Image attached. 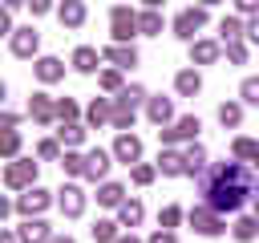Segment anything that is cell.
Masks as SVG:
<instances>
[{
	"label": "cell",
	"mask_w": 259,
	"mask_h": 243,
	"mask_svg": "<svg viewBox=\"0 0 259 243\" xmlns=\"http://www.w3.org/2000/svg\"><path fill=\"white\" fill-rule=\"evenodd\" d=\"M4 243H20V235H12V231H8V235H4Z\"/></svg>",
	"instance_id": "cell-50"
},
{
	"label": "cell",
	"mask_w": 259,
	"mask_h": 243,
	"mask_svg": "<svg viewBox=\"0 0 259 243\" xmlns=\"http://www.w3.org/2000/svg\"><path fill=\"white\" fill-rule=\"evenodd\" d=\"M16 150H20V134L4 130V158H16Z\"/></svg>",
	"instance_id": "cell-41"
},
{
	"label": "cell",
	"mask_w": 259,
	"mask_h": 243,
	"mask_svg": "<svg viewBox=\"0 0 259 243\" xmlns=\"http://www.w3.org/2000/svg\"><path fill=\"white\" fill-rule=\"evenodd\" d=\"M158 170H162L166 178H178V174H186V158H182L178 150H162V154H158Z\"/></svg>",
	"instance_id": "cell-21"
},
{
	"label": "cell",
	"mask_w": 259,
	"mask_h": 243,
	"mask_svg": "<svg viewBox=\"0 0 259 243\" xmlns=\"http://www.w3.org/2000/svg\"><path fill=\"white\" fill-rule=\"evenodd\" d=\"M105 61H109L113 69H134V65H138V49H134V45H109V49H105Z\"/></svg>",
	"instance_id": "cell-18"
},
{
	"label": "cell",
	"mask_w": 259,
	"mask_h": 243,
	"mask_svg": "<svg viewBox=\"0 0 259 243\" xmlns=\"http://www.w3.org/2000/svg\"><path fill=\"white\" fill-rule=\"evenodd\" d=\"M219 36H223V45H231V40H243V36H247V24H243L239 16H223V24H219Z\"/></svg>",
	"instance_id": "cell-27"
},
{
	"label": "cell",
	"mask_w": 259,
	"mask_h": 243,
	"mask_svg": "<svg viewBox=\"0 0 259 243\" xmlns=\"http://www.w3.org/2000/svg\"><path fill=\"white\" fill-rule=\"evenodd\" d=\"M142 4H146V8H162V0H142Z\"/></svg>",
	"instance_id": "cell-51"
},
{
	"label": "cell",
	"mask_w": 259,
	"mask_h": 243,
	"mask_svg": "<svg viewBox=\"0 0 259 243\" xmlns=\"http://www.w3.org/2000/svg\"><path fill=\"white\" fill-rule=\"evenodd\" d=\"M113 158H117V162H125V166H134V162L142 158V138H138V134H130V130H121V134H117V142H113Z\"/></svg>",
	"instance_id": "cell-7"
},
{
	"label": "cell",
	"mask_w": 259,
	"mask_h": 243,
	"mask_svg": "<svg viewBox=\"0 0 259 243\" xmlns=\"http://www.w3.org/2000/svg\"><path fill=\"white\" fill-rule=\"evenodd\" d=\"M16 235H20V243H49V239H53V231H49V223H45L40 215L24 219V223L16 227Z\"/></svg>",
	"instance_id": "cell-10"
},
{
	"label": "cell",
	"mask_w": 259,
	"mask_h": 243,
	"mask_svg": "<svg viewBox=\"0 0 259 243\" xmlns=\"http://www.w3.org/2000/svg\"><path fill=\"white\" fill-rule=\"evenodd\" d=\"M134 117H138V105L125 101V97L117 93V97H113V117H109L113 130H134Z\"/></svg>",
	"instance_id": "cell-15"
},
{
	"label": "cell",
	"mask_w": 259,
	"mask_h": 243,
	"mask_svg": "<svg viewBox=\"0 0 259 243\" xmlns=\"http://www.w3.org/2000/svg\"><path fill=\"white\" fill-rule=\"evenodd\" d=\"M36 154H40V158H61V142H53V138H45V142L36 146Z\"/></svg>",
	"instance_id": "cell-42"
},
{
	"label": "cell",
	"mask_w": 259,
	"mask_h": 243,
	"mask_svg": "<svg viewBox=\"0 0 259 243\" xmlns=\"http://www.w3.org/2000/svg\"><path fill=\"white\" fill-rule=\"evenodd\" d=\"M219 122H223L227 130H239V122H243V101H223V105H219Z\"/></svg>",
	"instance_id": "cell-29"
},
{
	"label": "cell",
	"mask_w": 259,
	"mask_h": 243,
	"mask_svg": "<svg viewBox=\"0 0 259 243\" xmlns=\"http://www.w3.org/2000/svg\"><path fill=\"white\" fill-rule=\"evenodd\" d=\"M235 8H239L243 16H259V0H235Z\"/></svg>",
	"instance_id": "cell-44"
},
{
	"label": "cell",
	"mask_w": 259,
	"mask_h": 243,
	"mask_svg": "<svg viewBox=\"0 0 259 243\" xmlns=\"http://www.w3.org/2000/svg\"><path fill=\"white\" fill-rule=\"evenodd\" d=\"M219 53V40H190V65H214Z\"/></svg>",
	"instance_id": "cell-17"
},
{
	"label": "cell",
	"mask_w": 259,
	"mask_h": 243,
	"mask_svg": "<svg viewBox=\"0 0 259 243\" xmlns=\"http://www.w3.org/2000/svg\"><path fill=\"white\" fill-rule=\"evenodd\" d=\"M57 16L65 28H81L85 24V0H61L57 4Z\"/></svg>",
	"instance_id": "cell-16"
},
{
	"label": "cell",
	"mask_w": 259,
	"mask_h": 243,
	"mask_svg": "<svg viewBox=\"0 0 259 243\" xmlns=\"http://www.w3.org/2000/svg\"><path fill=\"white\" fill-rule=\"evenodd\" d=\"M109 158H113V154H105V150H89V154H85V178H89V182L105 178V174H109Z\"/></svg>",
	"instance_id": "cell-19"
},
{
	"label": "cell",
	"mask_w": 259,
	"mask_h": 243,
	"mask_svg": "<svg viewBox=\"0 0 259 243\" xmlns=\"http://www.w3.org/2000/svg\"><path fill=\"white\" fill-rule=\"evenodd\" d=\"M97 85L105 89V93H121L125 85H121V69H101L97 73Z\"/></svg>",
	"instance_id": "cell-34"
},
{
	"label": "cell",
	"mask_w": 259,
	"mask_h": 243,
	"mask_svg": "<svg viewBox=\"0 0 259 243\" xmlns=\"http://www.w3.org/2000/svg\"><path fill=\"white\" fill-rule=\"evenodd\" d=\"M57 117H61V122H77V101H73V97H61V101H57Z\"/></svg>",
	"instance_id": "cell-39"
},
{
	"label": "cell",
	"mask_w": 259,
	"mask_h": 243,
	"mask_svg": "<svg viewBox=\"0 0 259 243\" xmlns=\"http://www.w3.org/2000/svg\"><path fill=\"white\" fill-rule=\"evenodd\" d=\"M53 198H49V190H40V186H28L20 198H16V211L24 215V219H32V215H45V207H49Z\"/></svg>",
	"instance_id": "cell-8"
},
{
	"label": "cell",
	"mask_w": 259,
	"mask_h": 243,
	"mask_svg": "<svg viewBox=\"0 0 259 243\" xmlns=\"http://www.w3.org/2000/svg\"><path fill=\"white\" fill-rule=\"evenodd\" d=\"M178 223H182V207H174V202H170V207H162V211H158V227H170V231H174Z\"/></svg>",
	"instance_id": "cell-37"
},
{
	"label": "cell",
	"mask_w": 259,
	"mask_h": 243,
	"mask_svg": "<svg viewBox=\"0 0 259 243\" xmlns=\"http://www.w3.org/2000/svg\"><path fill=\"white\" fill-rule=\"evenodd\" d=\"M198 130H202V122H198L194 113H186V117H178L174 126H158V138H162V146H174V142H194Z\"/></svg>",
	"instance_id": "cell-5"
},
{
	"label": "cell",
	"mask_w": 259,
	"mask_h": 243,
	"mask_svg": "<svg viewBox=\"0 0 259 243\" xmlns=\"http://www.w3.org/2000/svg\"><path fill=\"white\" fill-rule=\"evenodd\" d=\"M198 4H202V8H210V4H219V0H198Z\"/></svg>",
	"instance_id": "cell-53"
},
{
	"label": "cell",
	"mask_w": 259,
	"mask_h": 243,
	"mask_svg": "<svg viewBox=\"0 0 259 243\" xmlns=\"http://www.w3.org/2000/svg\"><path fill=\"white\" fill-rule=\"evenodd\" d=\"M117 227H121L117 219H97V223H93V243H117V239H121Z\"/></svg>",
	"instance_id": "cell-26"
},
{
	"label": "cell",
	"mask_w": 259,
	"mask_h": 243,
	"mask_svg": "<svg viewBox=\"0 0 259 243\" xmlns=\"http://www.w3.org/2000/svg\"><path fill=\"white\" fill-rule=\"evenodd\" d=\"M57 207H61V215L65 219H77V215H85V194H81V186H61V198H57Z\"/></svg>",
	"instance_id": "cell-9"
},
{
	"label": "cell",
	"mask_w": 259,
	"mask_h": 243,
	"mask_svg": "<svg viewBox=\"0 0 259 243\" xmlns=\"http://www.w3.org/2000/svg\"><path fill=\"white\" fill-rule=\"evenodd\" d=\"M32 69H36V77H40L45 85H53V81H61V77H65V61H61V57H40Z\"/></svg>",
	"instance_id": "cell-20"
},
{
	"label": "cell",
	"mask_w": 259,
	"mask_h": 243,
	"mask_svg": "<svg viewBox=\"0 0 259 243\" xmlns=\"http://www.w3.org/2000/svg\"><path fill=\"white\" fill-rule=\"evenodd\" d=\"M231 154H235L239 162H251V158L259 154V142H251V138H235V142H231Z\"/></svg>",
	"instance_id": "cell-35"
},
{
	"label": "cell",
	"mask_w": 259,
	"mask_h": 243,
	"mask_svg": "<svg viewBox=\"0 0 259 243\" xmlns=\"http://www.w3.org/2000/svg\"><path fill=\"white\" fill-rule=\"evenodd\" d=\"M186 219H190V227H194L198 235H206V239H214V235H223V231H227L223 211H214V207H206V202L190 207V211H186Z\"/></svg>",
	"instance_id": "cell-2"
},
{
	"label": "cell",
	"mask_w": 259,
	"mask_h": 243,
	"mask_svg": "<svg viewBox=\"0 0 259 243\" xmlns=\"http://www.w3.org/2000/svg\"><path fill=\"white\" fill-rule=\"evenodd\" d=\"M142 215H146V207H142L138 198H125V202L117 207V223H121V227H138Z\"/></svg>",
	"instance_id": "cell-25"
},
{
	"label": "cell",
	"mask_w": 259,
	"mask_h": 243,
	"mask_svg": "<svg viewBox=\"0 0 259 243\" xmlns=\"http://www.w3.org/2000/svg\"><path fill=\"white\" fill-rule=\"evenodd\" d=\"M239 97H243L247 105H259V77H243V85H239Z\"/></svg>",
	"instance_id": "cell-38"
},
{
	"label": "cell",
	"mask_w": 259,
	"mask_h": 243,
	"mask_svg": "<svg viewBox=\"0 0 259 243\" xmlns=\"http://www.w3.org/2000/svg\"><path fill=\"white\" fill-rule=\"evenodd\" d=\"M109 32H113V45H130L142 28H138V12L125 8V4H113L109 12Z\"/></svg>",
	"instance_id": "cell-3"
},
{
	"label": "cell",
	"mask_w": 259,
	"mask_h": 243,
	"mask_svg": "<svg viewBox=\"0 0 259 243\" xmlns=\"http://www.w3.org/2000/svg\"><path fill=\"white\" fill-rule=\"evenodd\" d=\"M0 122H4V130H16V122H20V113H12V109H8V113H4Z\"/></svg>",
	"instance_id": "cell-47"
},
{
	"label": "cell",
	"mask_w": 259,
	"mask_h": 243,
	"mask_svg": "<svg viewBox=\"0 0 259 243\" xmlns=\"http://www.w3.org/2000/svg\"><path fill=\"white\" fill-rule=\"evenodd\" d=\"M154 174H158V166H146V162H134V170H130V178H134L138 186H150Z\"/></svg>",
	"instance_id": "cell-36"
},
{
	"label": "cell",
	"mask_w": 259,
	"mask_h": 243,
	"mask_svg": "<svg viewBox=\"0 0 259 243\" xmlns=\"http://www.w3.org/2000/svg\"><path fill=\"white\" fill-rule=\"evenodd\" d=\"M4 186H8V190H28V186H36V162H32V158H12V162L4 166Z\"/></svg>",
	"instance_id": "cell-4"
},
{
	"label": "cell",
	"mask_w": 259,
	"mask_h": 243,
	"mask_svg": "<svg viewBox=\"0 0 259 243\" xmlns=\"http://www.w3.org/2000/svg\"><path fill=\"white\" fill-rule=\"evenodd\" d=\"M231 231H235V239H239V243H251V239L259 235V215H243Z\"/></svg>",
	"instance_id": "cell-30"
},
{
	"label": "cell",
	"mask_w": 259,
	"mask_h": 243,
	"mask_svg": "<svg viewBox=\"0 0 259 243\" xmlns=\"http://www.w3.org/2000/svg\"><path fill=\"white\" fill-rule=\"evenodd\" d=\"M198 194H202L206 207L231 215V211H239V207L255 194V174H251L239 158L214 162V166H206V170L198 174Z\"/></svg>",
	"instance_id": "cell-1"
},
{
	"label": "cell",
	"mask_w": 259,
	"mask_h": 243,
	"mask_svg": "<svg viewBox=\"0 0 259 243\" xmlns=\"http://www.w3.org/2000/svg\"><path fill=\"white\" fill-rule=\"evenodd\" d=\"M109 117H113V101H109V97H93L89 109H85V122H89V126H101V122H109Z\"/></svg>",
	"instance_id": "cell-23"
},
{
	"label": "cell",
	"mask_w": 259,
	"mask_h": 243,
	"mask_svg": "<svg viewBox=\"0 0 259 243\" xmlns=\"http://www.w3.org/2000/svg\"><path fill=\"white\" fill-rule=\"evenodd\" d=\"M20 4H28V0H4V12H16Z\"/></svg>",
	"instance_id": "cell-48"
},
{
	"label": "cell",
	"mask_w": 259,
	"mask_h": 243,
	"mask_svg": "<svg viewBox=\"0 0 259 243\" xmlns=\"http://www.w3.org/2000/svg\"><path fill=\"white\" fill-rule=\"evenodd\" d=\"M247 40L259 45V16H251V24H247Z\"/></svg>",
	"instance_id": "cell-46"
},
{
	"label": "cell",
	"mask_w": 259,
	"mask_h": 243,
	"mask_svg": "<svg viewBox=\"0 0 259 243\" xmlns=\"http://www.w3.org/2000/svg\"><path fill=\"white\" fill-rule=\"evenodd\" d=\"M138 28H142V36H158V32H162V12H158V8H146V12L138 16Z\"/></svg>",
	"instance_id": "cell-31"
},
{
	"label": "cell",
	"mask_w": 259,
	"mask_h": 243,
	"mask_svg": "<svg viewBox=\"0 0 259 243\" xmlns=\"http://www.w3.org/2000/svg\"><path fill=\"white\" fill-rule=\"evenodd\" d=\"M227 61H231V65H243V61H247V45H243V40H231V45H227Z\"/></svg>",
	"instance_id": "cell-40"
},
{
	"label": "cell",
	"mask_w": 259,
	"mask_h": 243,
	"mask_svg": "<svg viewBox=\"0 0 259 243\" xmlns=\"http://www.w3.org/2000/svg\"><path fill=\"white\" fill-rule=\"evenodd\" d=\"M49 243H73V239H69V235H53Z\"/></svg>",
	"instance_id": "cell-49"
},
{
	"label": "cell",
	"mask_w": 259,
	"mask_h": 243,
	"mask_svg": "<svg viewBox=\"0 0 259 243\" xmlns=\"http://www.w3.org/2000/svg\"><path fill=\"white\" fill-rule=\"evenodd\" d=\"M97 202L101 207H121L125 202V186L121 182H101L97 186Z\"/></svg>",
	"instance_id": "cell-24"
},
{
	"label": "cell",
	"mask_w": 259,
	"mask_h": 243,
	"mask_svg": "<svg viewBox=\"0 0 259 243\" xmlns=\"http://www.w3.org/2000/svg\"><path fill=\"white\" fill-rule=\"evenodd\" d=\"M36 49H40V32H36L32 24H28V28H16V32H12V53H16V57H32Z\"/></svg>",
	"instance_id": "cell-11"
},
{
	"label": "cell",
	"mask_w": 259,
	"mask_h": 243,
	"mask_svg": "<svg viewBox=\"0 0 259 243\" xmlns=\"http://www.w3.org/2000/svg\"><path fill=\"white\" fill-rule=\"evenodd\" d=\"M101 57H105V53H97V49H89V45H77L69 61H73V69H77V73H97Z\"/></svg>",
	"instance_id": "cell-13"
},
{
	"label": "cell",
	"mask_w": 259,
	"mask_h": 243,
	"mask_svg": "<svg viewBox=\"0 0 259 243\" xmlns=\"http://www.w3.org/2000/svg\"><path fill=\"white\" fill-rule=\"evenodd\" d=\"M28 8H32V16H45L53 8V0H28Z\"/></svg>",
	"instance_id": "cell-45"
},
{
	"label": "cell",
	"mask_w": 259,
	"mask_h": 243,
	"mask_svg": "<svg viewBox=\"0 0 259 243\" xmlns=\"http://www.w3.org/2000/svg\"><path fill=\"white\" fill-rule=\"evenodd\" d=\"M28 117L40 122V126H49V122L57 117V101H53L49 93H32V101H28Z\"/></svg>",
	"instance_id": "cell-12"
},
{
	"label": "cell",
	"mask_w": 259,
	"mask_h": 243,
	"mask_svg": "<svg viewBox=\"0 0 259 243\" xmlns=\"http://www.w3.org/2000/svg\"><path fill=\"white\" fill-rule=\"evenodd\" d=\"M61 170H65V174H73V178H85V154L65 150V154H61Z\"/></svg>",
	"instance_id": "cell-32"
},
{
	"label": "cell",
	"mask_w": 259,
	"mask_h": 243,
	"mask_svg": "<svg viewBox=\"0 0 259 243\" xmlns=\"http://www.w3.org/2000/svg\"><path fill=\"white\" fill-rule=\"evenodd\" d=\"M182 158H186V174H190V178H194V174H202V170H206V150H202V146H198V142H190V146H186V154H182Z\"/></svg>",
	"instance_id": "cell-28"
},
{
	"label": "cell",
	"mask_w": 259,
	"mask_h": 243,
	"mask_svg": "<svg viewBox=\"0 0 259 243\" xmlns=\"http://www.w3.org/2000/svg\"><path fill=\"white\" fill-rule=\"evenodd\" d=\"M206 24V8L202 4H194V8H182L178 16H174V36H182V40H194V32Z\"/></svg>",
	"instance_id": "cell-6"
},
{
	"label": "cell",
	"mask_w": 259,
	"mask_h": 243,
	"mask_svg": "<svg viewBox=\"0 0 259 243\" xmlns=\"http://www.w3.org/2000/svg\"><path fill=\"white\" fill-rule=\"evenodd\" d=\"M255 215H259V194H255Z\"/></svg>",
	"instance_id": "cell-55"
},
{
	"label": "cell",
	"mask_w": 259,
	"mask_h": 243,
	"mask_svg": "<svg viewBox=\"0 0 259 243\" xmlns=\"http://www.w3.org/2000/svg\"><path fill=\"white\" fill-rule=\"evenodd\" d=\"M117 243H142V239H134V235H121V239H117Z\"/></svg>",
	"instance_id": "cell-52"
},
{
	"label": "cell",
	"mask_w": 259,
	"mask_h": 243,
	"mask_svg": "<svg viewBox=\"0 0 259 243\" xmlns=\"http://www.w3.org/2000/svg\"><path fill=\"white\" fill-rule=\"evenodd\" d=\"M251 166H255V170H259V154H255V158H251Z\"/></svg>",
	"instance_id": "cell-54"
},
{
	"label": "cell",
	"mask_w": 259,
	"mask_h": 243,
	"mask_svg": "<svg viewBox=\"0 0 259 243\" xmlns=\"http://www.w3.org/2000/svg\"><path fill=\"white\" fill-rule=\"evenodd\" d=\"M146 243H178V235H174L170 227H158V231H154V235H150Z\"/></svg>",
	"instance_id": "cell-43"
},
{
	"label": "cell",
	"mask_w": 259,
	"mask_h": 243,
	"mask_svg": "<svg viewBox=\"0 0 259 243\" xmlns=\"http://www.w3.org/2000/svg\"><path fill=\"white\" fill-rule=\"evenodd\" d=\"M146 117H150L154 126H170V122H174V101H170V97H150V101H146Z\"/></svg>",
	"instance_id": "cell-14"
},
{
	"label": "cell",
	"mask_w": 259,
	"mask_h": 243,
	"mask_svg": "<svg viewBox=\"0 0 259 243\" xmlns=\"http://www.w3.org/2000/svg\"><path fill=\"white\" fill-rule=\"evenodd\" d=\"M174 89H178L182 97H194V93L202 89V77H198V69H178V77H174Z\"/></svg>",
	"instance_id": "cell-22"
},
{
	"label": "cell",
	"mask_w": 259,
	"mask_h": 243,
	"mask_svg": "<svg viewBox=\"0 0 259 243\" xmlns=\"http://www.w3.org/2000/svg\"><path fill=\"white\" fill-rule=\"evenodd\" d=\"M57 138H61L65 146H81V142H85V126H77V122H61Z\"/></svg>",
	"instance_id": "cell-33"
}]
</instances>
